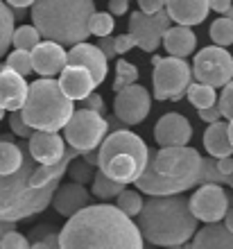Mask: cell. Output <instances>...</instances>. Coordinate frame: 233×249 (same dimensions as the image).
I'll return each instance as SVG.
<instances>
[{
  "label": "cell",
  "mask_w": 233,
  "mask_h": 249,
  "mask_svg": "<svg viewBox=\"0 0 233 249\" xmlns=\"http://www.w3.org/2000/svg\"><path fill=\"white\" fill-rule=\"evenodd\" d=\"M136 79H138V68L134 64H129V61H125V59H118L116 64V79H113V93H123L125 89H129V86L136 84Z\"/></svg>",
  "instance_id": "cell-30"
},
{
  "label": "cell",
  "mask_w": 233,
  "mask_h": 249,
  "mask_svg": "<svg viewBox=\"0 0 233 249\" xmlns=\"http://www.w3.org/2000/svg\"><path fill=\"white\" fill-rule=\"evenodd\" d=\"M7 71L16 72L20 77H25L30 72H34L32 66V53H23V50H14V53L7 54Z\"/></svg>",
  "instance_id": "cell-34"
},
{
  "label": "cell",
  "mask_w": 233,
  "mask_h": 249,
  "mask_svg": "<svg viewBox=\"0 0 233 249\" xmlns=\"http://www.w3.org/2000/svg\"><path fill=\"white\" fill-rule=\"evenodd\" d=\"M23 159H25V150L12 143V141L2 138L0 141V177L16 175L23 165Z\"/></svg>",
  "instance_id": "cell-26"
},
{
  "label": "cell",
  "mask_w": 233,
  "mask_h": 249,
  "mask_svg": "<svg viewBox=\"0 0 233 249\" xmlns=\"http://www.w3.org/2000/svg\"><path fill=\"white\" fill-rule=\"evenodd\" d=\"M107 61L109 59L102 54V50L91 43H79L68 50V66H77V68L89 71L95 86H100L107 77Z\"/></svg>",
  "instance_id": "cell-17"
},
{
  "label": "cell",
  "mask_w": 233,
  "mask_h": 249,
  "mask_svg": "<svg viewBox=\"0 0 233 249\" xmlns=\"http://www.w3.org/2000/svg\"><path fill=\"white\" fill-rule=\"evenodd\" d=\"M95 16V5L89 0H66V2H34L32 25L43 39L57 46H79L91 34V18Z\"/></svg>",
  "instance_id": "cell-4"
},
{
  "label": "cell",
  "mask_w": 233,
  "mask_h": 249,
  "mask_svg": "<svg viewBox=\"0 0 233 249\" xmlns=\"http://www.w3.org/2000/svg\"><path fill=\"white\" fill-rule=\"evenodd\" d=\"M125 184H120V181H113L111 177H107L104 172L97 170L95 179H93V184H91V193L95 197H100V199H113V197H120L125 193Z\"/></svg>",
  "instance_id": "cell-27"
},
{
  "label": "cell",
  "mask_w": 233,
  "mask_h": 249,
  "mask_svg": "<svg viewBox=\"0 0 233 249\" xmlns=\"http://www.w3.org/2000/svg\"><path fill=\"white\" fill-rule=\"evenodd\" d=\"M107 129H109V120L102 118V113L77 109L64 129L66 143L71 145V150H75L77 154L95 152L107 141Z\"/></svg>",
  "instance_id": "cell-8"
},
{
  "label": "cell",
  "mask_w": 233,
  "mask_h": 249,
  "mask_svg": "<svg viewBox=\"0 0 233 249\" xmlns=\"http://www.w3.org/2000/svg\"><path fill=\"white\" fill-rule=\"evenodd\" d=\"M201 184L204 186L229 184L227 177H222V172L217 170V161H215V159H204V175H201Z\"/></svg>",
  "instance_id": "cell-38"
},
{
  "label": "cell",
  "mask_w": 233,
  "mask_h": 249,
  "mask_svg": "<svg viewBox=\"0 0 233 249\" xmlns=\"http://www.w3.org/2000/svg\"><path fill=\"white\" fill-rule=\"evenodd\" d=\"M52 206L59 215H66L68 220L75 217L77 213H82L84 209L91 206V193L84 188V186L75 184H61L59 190L54 193V199H52Z\"/></svg>",
  "instance_id": "cell-18"
},
{
  "label": "cell",
  "mask_w": 233,
  "mask_h": 249,
  "mask_svg": "<svg viewBox=\"0 0 233 249\" xmlns=\"http://www.w3.org/2000/svg\"><path fill=\"white\" fill-rule=\"evenodd\" d=\"M97 48L102 50V54L107 57V59H113L118 54V50H116V39H111V36H107V39H100L97 41Z\"/></svg>",
  "instance_id": "cell-45"
},
{
  "label": "cell",
  "mask_w": 233,
  "mask_h": 249,
  "mask_svg": "<svg viewBox=\"0 0 233 249\" xmlns=\"http://www.w3.org/2000/svg\"><path fill=\"white\" fill-rule=\"evenodd\" d=\"M229 136H231V143H233V120L229 123Z\"/></svg>",
  "instance_id": "cell-51"
},
{
  "label": "cell",
  "mask_w": 233,
  "mask_h": 249,
  "mask_svg": "<svg viewBox=\"0 0 233 249\" xmlns=\"http://www.w3.org/2000/svg\"><path fill=\"white\" fill-rule=\"evenodd\" d=\"M43 41H41V34L34 25H20L16 27L12 39V46L16 50H23V53H32L34 48H39Z\"/></svg>",
  "instance_id": "cell-29"
},
{
  "label": "cell",
  "mask_w": 233,
  "mask_h": 249,
  "mask_svg": "<svg viewBox=\"0 0 233 249\" xmlns=\"http://www.w3.org/2000/svg\"><path fill=\"white\" fill-rule=\"evenodd\" d=\"M61 249H143L141 229L118 206L95 204L64 224Z\"/></svg>",
  "instance_id": "cell-1"
},
{
  "label": "cell",
  "mask_w": 233,
  "mask_h": 249,
  "mask_svg": "<svg viewBox=\"0 0 233 249\" xmlns=\"http://www.w3.org/2000/svg\"><path fill=\"white\" fill-rule=\"evenodd\" d=\"M211 39L215 41L217 48H227L233 43V20L227 16H220L217 20H213L211 25Z\"/></svg>",
  "instance_id": "cell-33"
},
{
  "label": "cell",
  "mask_w": 233,
  "mask_h": 249,
  "mask_svg": "<svg viewBox=\"0 0 233 249\" xmlns=\"http://www.w3.org/2000/svg\"><path fill=\"white\" fill-rule=\"evenodd\" d=\"M16 231V222H0V240Z\"/></svg>",
  "instance_id": "cell-49"
},
{
  "label": "cell",
  "mask_w": 233,
  "mask_h": 249,
  "mask_svg": "<svg viewBox=\"0 0 233 249\" xmlns=\"http://www.w3.org/2000/svg\"><path fill=\"white\" fill-rule=\"evenodd\" d=\"M204 159L193 147H161L149 154V163L136 181L141 193L149 197H175L201 184Z\"/></svg>",
  "instance_id": "cell-2"
},
{
  "label": "cell",
  "mask_w": 233,
  "mask_h": 249,
  "mask_svg": "<svg viewBox=\"0 0 233 249\" xmlns=\"http://www.w3.org/2000/svg\"><path fill=\"white\" fill-rule=\"evenodd\" d=\"M68 175H71V179L75 181V184L84 186V184H93V179H95L97 172H95V168L86 163L82 157H77L71 163V168H68Z\"/></svg>",
  "instance_id": "cell-36"
},
{
  "label": "cell",
  "mask_w": 233,
  "mask_h": 249,
  "mask_svg": "<svg viewBox=\"0 0 233 249\" xmlns=\"http://www.w3.org/2000/svg\"><path fill=\"white\" fill-rule=\"evenodd\" d=\"M193 77L197 79V84L211 86V89L229 86L233 82V57L224 48H204L195 54Z\"/></svg>",
  "instance_id": "cell-10"
},
{
  "label": "cell",
  "mask_w": 233,
  "mask_h": 249,
  "mask_svg": "<svg viewBox=\"0 0 233 249\" xmlns=\"http://www.w3.org/2000/svg\"><path fill=\"white\" fill-rule=\"evenodd\" d=\"M154 98L156 100H181L193 84V68L186 59L177 57H154Z\"/></svg>",
  "instance_id": "cell-9"
},
{
  "label": "cell",
  "mask_w": 233,
  "mask_h": 249,
  "mask_svg": "<svg viewBox=\"0 0 233 249\" xmlns=\"http://www.w3.org/2000/svg\"><path fill=\"white\" fill-rule=\"evenodd\" d=\"M165 12L170 14V18L175 20L177 25L193 27L199 25L201 20L206 18L211 7H208V2H201V0H190V2L175 0V2H165Z\"/></svg>",
  "instance_id": "cell-21"
},
{
  "label": "cell",
  "mask_w": 233,
  "mask_h": 249,
  "mask_svg": "<svg viewBox=\"0 0 233 249\" xmlns=\"http://www.w3.org/2000/svg\"><path fill=\"white\" fill-rule=\"evenodd\" d=\"M27 93H30V86L25 84V77L12 71H5L0 75V107L5 111H23Z\"/></svg>",
  "instance_id": "cell-19"
},
{
  "label": "cell",
  "mask_w": 233,
  "mask_h": 249,
  "mask_svg": "<svg viewBox=\"0 0 233 249\" xmlns=\"http://www.w3.org/2000/svg\"><path fill=\"white\" fill-rule=\"evenodd\" d=\"M188 100H190V105L197 107L199 111H204V109H211V107H215L220 100H217V93H215V89H211V86H204V84H190V89H188Z\"/></svg>",
  "instance_id": "cell-28"
},
{
  "label": "cell",
  "mask_w": 233,
  "mask_h": 249,
  "mask_svg": "<svg viewBox=\"0 0 233 249\" xmlns=\"http://www.w3.org/2000/svg\"><path fill=\"white\" fill-rule=\"evenodd\" d=\"M138 5H141V12L147 16H156L159 12L165 9V2H161V0H141Z\"/></svg>",
  "instance_id": "cell-43"
},
{
  "label": "cell",
  "mask_w": 233,
  "mask_h": 249,
  "mask_svg": "<svg viewBox=\"0 0 233 249\" xmlns=\"http://www.w3.org/2000/svg\"><path fill=\"white\" fill-rule=\"evenodd\" d=\"M14 14L12 9L5 5V2H0V57L9 50L12 46V39H14V32H16V27H14Z\"/></svg>",
  "instance_id": "cell-31"
},
{
  "label": "cell",
  "mask_w": 233,
  "mask_h": 249,
  "mask_svg": "<svg viewBox=\"0 0 233 249\" xmlns=\"http://www.w3.org/2000/svg\"><path fill=\"white\" fill-rule=\"evenodd\" d=\"M27 150L32 154V159L39 165H54L59 161H64V157L68 154L64 138L59 134H48V131H36L30 138Z\"/></svg>",
  "instance_id": "cell-15"
},
{
  "label": "cell",
  "mask_w": 233,
  "mask_h": 249,
  "mask_svg": "<svg viewBox=\"0 0 233 249\" xmlns=\"http://www.w3.org/2000/svg\"><path fill=\"white\" fill-rule=\"evenodd\" d=\"M5 71H7V66H5V64H0V75H2Z\"/></svg>",
  "instance_id": "cell-53"
},
{
  "label": "cell",
  "mask_w": 233,
  "mask_h": 249,
  "mask_svg": "<svg viewBox=\"0 0 233 249\" xmlns=\"http://www.w3.org/2000/svg\"><path fill=\"white\" fill-rule=\"evenodd\" d=\"M204 147L211 154V159H229L233 154V143L229 136V124L227 123H215L208 124L204 131Z\"/></svg>",
  "instance_id": "cell-22"
},
{
  "label": "cell",
  "mask_w": 233,
  "mask_h": 249,
  "mask_svg": "<svg viewBox=\"0 0 233 249\" xmlns=\"http://www.w3.org/2000/svg\"><path fill=\"white\" fill-rule=\"evenodd\" d=\"M39 163L25 150L23 165L16 175L0 177V222H18L23 217H32L46 211L54 199L59 186L36 188L32 186V175Z\"/></svg>",
  "instance_id": "cell-5"
},
{
  "label": "cell",
  "mask_w": 233,
  "mask_h": 249,
  "mask_svg": "<svg viewBox=\"0 0 233 249\" xmlns=\"http://www.w3.org/2000/svg\"><path fill=\"white\" fill-rule=\"evenodd\" d=\"M9 129H12L16 136H20V138H32L34 134H36V131L25 123V118H23V113L20 111L9 113Z\"/></svg>",
  "instance_id": "cell-39"
},
{
  "label": "cell",
  "mask_w": 233,
  "mask_h": 249,
  "mask_svg": "<svg viewBox=\"0 0 233 249\" xmlns=\"http://www.w3.org/2000/svg\"><path fill=\"white\" fill-rule=\"evenodd\" d=\"M233 2H229V0H213V2H208V7L213 9V12H217L220 16H227L229 9H231Z\"/></svg>",
  "instance_id": "cell-48"
},
{
  "label": "cell",
  "mask_w": 233,
  "mask_h": 249,
  "mask_svg": "<svg viewBox=\"0 0 233 249\" xmlns=\"http://www.w3.org/2000/svg\"><path fill=\"white\" fill-rule=\"evenodd\" d=\"M224 227H227V229L233 233V209L229 211V213H227V217H224Z\"/></svg>",
  "instance_id": "cell-50"
},
{
  "label": "cell",
  "mask_w": 233,
  "mask_h": 249,
  "mask_svg": "<svg viewBox=\"0 0 233 249\" xmlns=\"http://www.w3.org/2000/svg\"><path fill=\"white\" fill-rule=\"evenodd\" d=\"M197 222L199 220L190 211V199L175 195L145 199L136 227L143 240H149L156 247L175 249L197 236Z\"/></svg>",
  "instance_id": "cell-3"
},
{
  "label": "cell",
  "mask_w": 233,
  "mask_h": 249,
  "mask_svg": "<svg viewBox=\"0 0 233 249\" xmlns=\"http://www.w3.org/2000/svg\"><path fill=\"white\" fill-rule=\"evenodd\" d=\"M127 12H129V2H127V0H111L109 2L111 16H125Z\"/></svg>",
  "instance_id": "cell-46"
},
{
  "label": "cell",
  "mask_w": 233,
  "mask_h": 249,
  "mask_svg": "<svg viewBox=\"0 0 233 249\" xmlns=\"http://www.w3.org/2000/svg\"><path fill=\"white\" fill-rule=\"evenodd\" d=\"M154 138L161 147H186L193 138V124L181 113H165L156 123Z\"/></svg>",
  "instance_id": "cell-14"
},
{
  "label": "cell",
  "mask_w": 233,
  "mask_h": 249,
  "mask_svg": "<svg viewBox=\"0 0 233 249\" xmlns=\"http://www.w3.org/2000/svg\"><path fill=\"white\" fill-rule=\"evenodd\" d=\"M190 211L201 222L220 224V220H224L227 213L231 211L227 190L222 186H201V188H197L195 195L190 197Z\"/></svg>",
  "instance_id": "cell-12"
},
{
  "label": "cell",
  "mask_w": 233,
  "mask_h": 249,
  "mask_svg": "<svg viewBox=\"0 0 233 249\" xmlns=\"http://www.w3.org/2000/svg\"><path fill=\"white\" fill-rule=\"evenodd\" d=\"M227 18H231V20H233V5H231V9H229V14H227Z\"/></svg>",
  "instance_id": "cell-52"
},
{
  "label": "cell",
  "mask_w": 233,
  "mask_h": 249,
  "mask_svg": "<svg viewBox=\"0 0 233 249\" xmlns=\"http://www.w3.org/2000/svg\"><path fill=\"white\" fill-rule=\"evenodd\" d=\"M61 231H54L52 227H36L32 229L30 238H32V249H61V240H59Z\"/></svg>",
  "instance_id": "cell-32"
},
{
  "label": "cell",
  "mask_w": 233,
  "mask_h": 249,
  "mask_svg": "<svg viewBox=\"0 0 233 249\" xmlns=\"http://www.w3.org/2000/svg\"><path fill=\"white\" fill-rule=\"evenodd\" d=\"M113 27H116V20H113V16L109 12H95V16L91 18V34L100 36V39L111 36Z\"/></svg>",
  "instance_id": "cell-37"
},
{
  "label": "cell",
  "mask_w": 233,
  "mask_h": 249,
  "mask_svg": "<svg viewBox=\"0 0 233 249\" xmlns=\"http://www.w3.org/2000/svg\"><path fill=\"white\" fill-rule=\"evenodd\" d=\"M34 72H39L41 79H52V75H61L68 66V53L57 43L43 41L39 48L32 50Z\"/></svg>",
  "instance_id": "cell-16"
},
{
  "label": "cell",
  "mask_w": 233,
  "mask_h": 249,
  "mask_svg": "<svg viewBox=\"0 0 233 249\" xmlns=\"http://www.w3.org/2000/svg\"><path fill=\"white\" fill-rule=\"evenodd\" d=\"M163 46L168 50L170 57H177V59H183L188 54L195 53V46H197V36L190 27H170L165 36H163Z\"/></svg>",
  "instance_id": "cell-24"
},
{
  "label": "cell",
  "mask_w": 233,
  "mask_h": 249,
  "mask_svg": "<svg viewBox=\"0 0 233 249\" xmlns=\"http://www.w3.org/2000/svg\"><path fill=\"white\" fill-rule=\"evenodd\" d=\"M77 157H79V154L75 150H68V154L64 157V161H59V163H54V165H39V168L34 170V175H32V186H36V188L59 186L61 177H64L66 172H68L71 163Z\"/></svg>",
  "instance_id": "cell-25"
},
{
  "label": "cell",
  "mask_w": 233,
  "mask_h": 249,
  "mask_svg": "<svg viewBox=\"0 0 233 249\" xmlns=\"http://www.w3.org/2000/svg\"><path fill=\"white\" fill-rule=\"evenodd\" d=\"M84 109H89V111H95V113H102V109H104V102H102V98H100L97 93H93V95H89V98L84 100Z\"/></svg>",
  "instance_id": "cell-47"
},
{
  "label": "cell",
  "mask_w": 233,
  "mask_h": 249,
  "mask_svg": "<svg viewBox=\"0 0 233 249\" xmlns=\"http://www.w3.org/2000/svg\"><path fill=\"white\" fill-rule=\"evenodd\" d=\"M116 206L123 211L127 217H134V215L138 217L143 206H145V199H143L141 193H136V190H125L123 195L116 199Z\"/></svg>",
  "instance_id": "cell-35"
},
{
  "label": "cell",
  "mask_w": 233,
  "mask_h": 249,
  "mask_svg": "<svg viewBox=\"0 0 233 249\" xmlns=\"http://www.w3.org/2000/svg\"><path fill=\"white\" fill-rule=\"evenodd\" d=\"M190 249H233V233L224 224H206L197 231Z\"/></svg>",
  "instance_id": "cell-23"
},
{
  "label": "cell",
  "mask_w": 233,
  "mask_h": 249,
  "mask_svg": "<svg viewBox=\"0 0 233 249\" xmlns=\"http://www.w3.org/2000/svg\"><path fill=\"white\" fill-rule=\"evenodd\" d=\"M59 84L72 102L75 100L84 102L95 91V82H93L91 72L84 71V68H77V66H66V71L59 75Z\"/></svg>",
  "instance_id": "cell-20"
},
{
  "label": "cell",
  "mask_w": 233,
  "mask_h": 249,
  "mask_svg": "<svg viewBox=\"0 0 233 249\" xmlns=\"http://www.w3.org/2000/svg\"><path fill=\"white\" fill-rule=\"evenodd\" d=\"M149 163L147 145L134 131L116 129L100 147V172L120 184H136Z\"/></svg>",
  "instance_id": "cell-6"
},
{
  "label": "cell",
  "mask_w": 233,
  "mask_h": 249,
  "mask_svg": "<svg viewBox=\"0 0 233 249\" xmlns=\"http://www.w3.org/2000/svg\"><path fill=\"white\" fill-rule=\"evenodd\" d=\"M175 249H183V247H175Z\"/></svg>",
  "instance_id": "cell-55"
},
{
  "label": "cell",
  "mask_w": 233,
  "mask_h": 249,
  "mask_svg": "<svg viewBox=\"0 0 233 249\" xmlns=\"http://www.w3.org/2000/svg\"><path fill=\"white\" fill-rule=\"evenodd\" d=\"M220 111L224 118H229V123L233 120V82L229 86H224L222 89V95H220Z\"/></svg>",
  "instance_id": "cell-41"
},
{
  "label": "cell",
  "mask_w": 233,
  "mask_h": 249,
  "mask_svg": "<svg viewBox=\"0 0 233 249\" xmlns=\"http://www.w3.org/2000/svg\"><path fill=\"white\" fill-rule=\"evenodd\" d=\"M134 46H136V41H134V36H131L129 32H127V34H118V36H116V50H118V54H127Z\"/></svg>",
  "instance_id": "cell-42"
},
{
  "label": "cell",
  "mask_w": 233,
  "mask_h": 249,
  "mask_svg": "<svg viewBox=\"0 0 233 249\" xmlns=\"http://www.w3.org/2000/svg\"><path fill=\"white\" fill-rule=\"evenodd\" d=\"M20 113L34 131L57 134L59 129H66L75 109L57 79H36L30 84L27 102Z\"/></svg>",
  "instance_id": "cell-7"
},
{
  "label": "cell",
  "mask_w": 233,
  "mask_h": 249,
  "mask_svg": "<svg viewBox=\"0 0 233 249\" xmlns=\"http://www.w3.org/2000/svg\"><path fill=\"white\" fill-rule=\"evenodd\" d=\"M5 118V109H2V107H0V120Z\"/></svg>",
  "instance_id": "cell-54"
},
{
  "label": "cell",
  "mask_w": 233,
  "mask_h": 249,
  "mask_svg": "<svg viewBox=\"0 0 233 249\" xmlns=\"http://www.w3.org/2000/svg\"><path fill=\"white\" fill-rule=\"evenodd\" d=\"M170 14L163 9L156 16H147L141 9L131 14L129 18V34L134 36L136 46L141 48L143 53H154L156 48L163 43V36L170 30Z\"/></svg>",
  "instance_id": "cell-11"
},
{
  "label": "cell",
  "mask_w": 233,
  "mask_h": 249,
  "mask_svg": "<svg viewBox=\"0 0 233 249\" xmlns=\"http://www.w3.org/2000/svg\"><path fill=\"white\" fill-rule=\"evenodd\" d=\"M149 109H152V98L145 86H129L123 93H118L113 100V113L118 120L125 124H138L147 118Z\"/></svg>",
  "instance_id": "cell-13"
},
{
  "label": "cell",
  "mask_w": 233,
  "mask_h": 249,
  "mask_svg": "<svg viewBox=\"0 0 233 249\" xmlns=\"http://www.w3.org/2000/svg\"><path fill=\"white\" fill-rule=\"evenodd\" d=\"M199 118L204 120V123H208V124H215V123H222V111H220V105H215V107H211V109H204V111H199Z\"/></svg>",
  "instance_id": "cell-44"
},
{
  "label": "cell",
  "mask_w": 233,
  "mask_h": 249,
  "mask_svg": "<svg viewBox=\"0 0 233 249\" xmlns=\"http://www.w3.org/2000/svg\"><path fill=\"white\" fill-rule=\"evenodd\" d=\"M0 249H32V243L20 231H14L0 240Z\"/></svg>",
  "instance_id": "cell-40"
}]
</instances>
